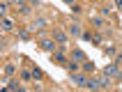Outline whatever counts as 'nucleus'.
<instances>
[{
  "label": "nucleus",
  "mask_w": 122,
  "mask_h": 92,
  "mask_svg": "<svg viewBox=\"0 0 122 92\" xmlns=\"http://www.w3.org/2000/svg\"><path fill=\"white\" fill-rule=\"evenodd\" d=\"M55 60H58V62H65V55H62V53L58 51V53H55Z\"/></svg>",
  "instance_id": "11"
},
{
  "label": "nucleus",
  "mask_w": 122,
  "mask_h": 92,
  "mask_svg": "<svg viewBox=\"0 0 122 92\" xmlns=\"http://www.w3.org/2000/svg\"><path fill=\"white\" fill-rule=\"evenodd\" d=\"M9 87H12L14 92H25V90H23V87H16V85H14V83H9Z\"/></svg>",
  "instance_id": "13"
},
{
  "label": "nucleus",
  "mask_w": 122,
  "mask_h": 92,
  "mask_svg": "<svg viewBox=\"0 0 122 92\" xmlns=\"http://www.w3.org/2000/svg\"><path fill=\"white\" fill-rule=\"evenodd\" d=\"M85 85H88L90 90H97V87L102 85V81H97V78H92V81H88V83H85Z\"/></svg>",
  "instance_id": "3"
},
{
  "label": "nucleus",
  "mask_w": 122,
  "mask_h": 92,
  "mask_svg": "<svg viewBox=\"0 0 122 92\" xmlns=\"http://www.w3.org/2000/svg\"><path fill=\"white\" fill-rule=\"evenodd\" d=\"M53 37H55L58 41H60V44H65V32H60V30H55V32H53Z\"/></svg>",
  "instance_id": "6"
},
{
  "label": "nucleus",
  "mask_w": 122,
  "mask_h": 92,
  "mask_svg": "<svg viewBox=\"0 0 122 92\" xmlns=\"http://www.w3.org/2000/svg\"><path fill=\"white\" fill-rule=\"evenodd\" d=\"M74 83L76 85H85L88 81H85V76H81V74H74Z\"/></svg>",
  "instance_id": "2"
},
{
  "label": "nucleus",
  "mask_w": 122,
  "mask_h": 92,
  "mask_svg": "<svg viewBox=\"0 0 122 92\" xmlns=\"http://www.w3.org/2000/svg\"><path fill=\"white\" fill-rule=\"evenodd\" d=\"M32 78H37V81L41 78V72H39V69H35V72H32Z\"/></svg>",
  "instance_id": "12"
},
{
  "label": "nucleus",
  "mask_w": 122,
  "mask_h": 92,
  "mask_svg": "<svg viewBox=\"0 0 122 92\" xmlns=\"http://www.w3.org/2000/svg\"><path fill=\"white\" fill-rule=\"evenodd\" d=\"M69 35H74V37H81V26H76V23H74V26H69Z\"/></svg>",
  "instance_id": "1"
},
{
  "label": "nucleus",
  "mask_w": 122,
  "mask_h": 92,
  "mask_svg": "<svg viewBox=\"0 0 122 92\" xmlns=\"http://www.w3.org/2000/svg\"><path fill=\"white\" fill-rule=\"evenodd\" d=\"M41 48L44 51H53V41H41Z\"/></svg>",
  "instance_id": "8"
},
{
  "label": "nucleus",
  "mask_w": 122,
  "mask_h": 92,
  "mask_svg": "<svg viewBox=\"0 0 122 92\" xmlns=\"http://www.w3.org/2000/svg\"><path fill=\"white\" fill-rule=\"evenodd\" d=\"M106 76H117V67L115 65H108V67H106Z\"/></svg>",
  "instance_id": "4"
},
{
  "label": "nucleus",
  "mask_w": 122,
  "mask_h": 92,
  "mask_svg": "<svg viewBox=\"0 0 122 92\" xmlns=\"http://www.w3.org/2000/svg\"><path fill=\"white\" fill-rule=\"evenodd\" d=\"M115 5H117V7H120V9H122V0H115Z\"/></svg>",
  "instance_id": "14"
},
{
  "label": "nucleus",
  "mask_w": 122,
  "mask_h": 92,
  "mask_svg": "<svg viewBox=\"0 0 122 92\" xmlns=\"http://www.w3.org/2000/svg\"><path fill=\"white\" fill-rule=\"evenodd\" d=\"M14 2H21V5H23V0H14Z\"/></svg>",
  "instance_id": "15"
},
{
  "label": "nucleus",
  "mask_w": 122,
  "mask_h": 92,
  "mask_svg": "<svg viewBox=\"0 0 122 92\" xmlns=\"http://www.w3.org/2000/svg\"><path fill=\"white\" fill-rule=\"evenodd\" d=\"M67 69H69V72H71V74H76V72H78V65H76L74 60H71V62H69V65H67Z\"/></svg>",
  "instance_id": "7"
},
{
  "label": "nucleus",
  "mask_w": 122,
  "mask_h": 92,
  "mask_svg": "<svg viewBox=\"0 0 122 92\" xmlns=\"http://www.w3.org/2000/svg\"><path fill=\"white\" fill-rule=\"evenodd\" d=\"M2 28H5V30H12V21H9V19H2Z\"/></svg>",
  "instance_id": "9"
},
{
  "label": "nucleus",
  "mask_w": 122,
  "mask_h": 92,
  "mask_svg": "<svg viewBox=\"0 0 122 92\" xmlns=\"http://www.w3.org/2000/svg\"><path fill=\"white\" fill-rule=\"evenodd\" d=\"M74 60L76 62H85V53L83 51H74Z\"/></svg>",
  "instance_id": "5"
},
{
  "label": "nucleus",
  "mask_w": 122,
  "mask_h": 92,
  "mask_svg": "<svg viewBox=\"0 0 122 92\" xmlns=\"http://www.w3.org/2000/svg\"><path fill=\"white\" fill-rule=\"evenodd\" d=\"M92 67H95V65H92V62H90V60H85V62H83V69H85V72H90V69H92Z\"/></svg>",
  "instance_id": "10"
}]
</instances>
